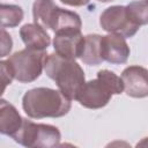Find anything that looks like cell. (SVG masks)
<instances>
[{
  "mask_svg": "<svg viewBox=\"0 0 148 148\" xmlns=\"http://www.w3.org/2000/svg\"><path fill=\"white\" fill-rule=\"evenodd\" d=\"M22 108L30 118H59L71 110V101L59 90L51 88H34L22 98Z\"/></svg>",
  "mask_w": 148,
  "mask_h": 148,
  "instance_id": "obj_1",
  "label": "cell"
},
{
  "mask_svg": "<svg viewBox=\"0 0 148 148\" xmlns=\"http://www.w3.org/2000/svg\"><path fill=\"white\" fill-rule=\"evenodd\" d=\"M43 68L45 74L57 83L59 91L69 101L75 99L79 89L84 83V72L76 61L51 53L45 56Z\"/></svg>",
  "mask_w": 148,
  "mask_h": 148,
  "instance_id": "obj_2",
  "label": "cell"
},
{
  "mask_svg": "<svg viewBox=\"0 0 148 148\" xmlns=\"http://www.w3.org/2000/svg\"><path fill=\"white\" fill-rule=\"evenodd\" d=\"M12 138L15 142L24 147L51 148L59 146L61 134L56 126L47 124H36L31 120L23 119L21 127Z\"/></svg>",
  "mask_w": 148,
  "mask_h": 148,
  "instance_id": "obj_3",
  "label": "cell"
},
{
  "mask_svg": "<svg viewBox=\"0 0 148 148\" xmlns=\"http://www.w3.org/2000/svg\"><path fill=\"white\" fill-rule=\"evenodd\" d=\"M44 51L24 49L15 52L8 58V62L13 69L14 79L22 83H29L38 79L43 71L45 58Z\"/></svg>",
  "mask_w": 148,
  "mask_h": 148,
  "instance_id": "obj_4",
  "label": "cell"
},
{
  "mask_svg": "<svg viewBox=\"0 0 148 148\" xmlns=\"http://www.w3.org/2000/svg\"><path fill=\"white\" fill-rule=\"evenodd\" d=\"M112 90L108 83L99 76L95 80L88 81L81 86L75 99L87 109L104 108L112 97Z\"/></svg>",
  "mask_w": 148,
  "mask_h": 148,
  "instance_id": "obj_5",
  "label": "cell"
},
{
  "mask_svg": "<svg viewBox=\"0 0 148 148\" xmlns=\"http://www.w3.org/2000/svg\"><path fill=\"white\" fill-rule=\"evenodd\" d=\"M99 24L105 31L118 34L123 37H133L140 29V27L130 20L124 6H111L106 8L99 16Z\"/></svg>",
  "mask_w": 148,
  "mask_h": 148,
  "instance_id": "obj_6",
  "label": "cell"
},
{
  "mask_svg": "<svg viewBox=\"0 0 148 148\" xmlns=\"http://www.w3.org/2000/svg\"><path fill=\"white\" fill-rule=\"evenodd\" d=\"M99 54L102 60L110 64H125L130 56V47L125 37L118 34H110L101 36Z\"/></svg>",
  "mask_w": 148,
  "mask_h": 148,
  "instance_id": "obj_7",
  "label": "cell"
},
{
  "mask_svg": "<svg viewBox=\"0 0 148 148\" xmlns=\"http://www.w3.org/2000/svg\"><path fill=\"white\" fill-rule=\"evenodd\" d=\"M148 72L141 66H128L121 73L124 90L127 96L133 98H143L148 95Z\"/></svg>",
  "mask_w": 148,
  "mask_h": 148,
  "instance_id": "obj_8",
  "label": "cell"
},
{
  "mask_svg": "<svg viewBox=\"0 0 148 148\" xmlns=\"http://www.w3.org/2000/svg\"><path fill=\"white\" fill-rule=\"evenodd\" d=\"M54 34L53 47L57 54L73 60L80 58L84 43V36L81 35V31H59Z\"/></svg>",
  "mask_w": 148,
  "mask_h": 148,
  "instance_id": "obj_9",
  "label": "cell"
},
{
  "mask_svg": "<svg viewBox=\"0 0 148 148\" xmlns=\"http://www.w3.org/2000/svg\"><path fill=\"white\" fill-rule=\"evenodd\" d=\"M20 36L28 49L44 51L51 44L46 30L37 23H27L20 29Z\"/></svg>",
  "mask_w": 148,
  "mask_h": 148,
  "instance_id": "obj_10",
  "label": "cell"
},
{
  "mask_svg": "<svg viewBox=\"0 0 148 148\" xmlns=\"http://www.w3.org/2000/svg\"><path fill=\"white\" fill-rule=\"evenodd\" d=\"M23 118L20 116L16 108L0 98V134L13 136L22 125Z\"/></svg>",
  "mask_w": 148,
  "mask_h": 148,
  "instance_id": "obj_11",
  "label": "cell"
},
{
  "mask_svg": "<svg viewBox=\"0 0 148 148\" xmlns=\"http://www.w3.org/2000/svg\"><path fill=\"white\" fill-rule=\"evenodd\" d=\"M58 6L53 0H35L32 5V16L35 23L43 28L51 29L53 17L56 15Z\"/></svg>",
  "mask_w": 148,
  "mask_h": 148,
  "instance_id": "obj_12",
  "label": "cell"
},
{
  "mask_svg": "<svg viewBox=\"0 0 148 148\" xmlns=\"http://www.w3.org/2000/svg\"><path fill=\"white\" fill-rule=\"evenodd\" d=\"M99 40L101 36L96 34L84 36L83 49L80 56L81 60L84 64L89 66H96L103 61L99 54Z\"/></svg>",
  "mask_w": 148,
  "mask_h": 148,
  "instance_id": "obj_13",
  "label": "cell"
},
{
  "mask_svg": "<svg viewBox=\"0 0 148 148\" xmlns=\"http://www.w3.org/2000/svg\"><path fill=\"white\" fill-rule=\"evenodd\" d=\"M23 20V10L16 5L0 3V28H15Z\"/></svg>",
  "mask_w": 148,
  "mask_h": 148,
  "instance_id": "obj_14",
  "label": "cell"
},
{
  "mask_svg": "<svg viewBox=\"0 0 148 148\" xmlns=\"http://www.w3.org/2000/svg\"><path fill=\"white\" fill-rule=\"evenodd\" d=\"M127 15L130 20L138 27L145 25L148 22V3L147 0H140V1H133L128 3L126 7Z\"/></svg>",
  "mask_w": 148,
  "mask_h": 148,
  "instance_id": "obj_15",
  "label": "cell"
},
{
  "mask_svg": "<svg viewBox=\"0 0 148 148\" xmlns=\"http://www.w3.org/2000/svg\"><path fill=\"white\" fill-rule=\"evenodd\" d=\"M97 76L102 77L108 83V86L111 88L113 95H119L123 92V90H124L123 81L116 73H113L109 69H101L97 72Z\"/></svg>",
  "mask_w": 148,
  "mask_h": 148,
  "instance_id": "obj_16",
  "label": "cell"
},
{
  "mask_svg": "<svg viewBox=\"0 0 148 148\" xmlns=\"http://www.w3.org/2000/svg\"><path fill=\"white\" fill-rule=\"evenodd\" d=\"M13 49L12 36L3 29H0V58H3L10 53Z\"/></svg>",
  "mask_w": 148,
  "mask_h": 148,
  "instance_id": "obj_17",
  "label": "cell"
},
{
  "mask_svg": "<svg viewBox=\"0 0 148 148\" xmlns=\"http://www.w3.org/2000/svg\"><path fill=\"white\" fill-rule=\"evenodd\" d=\"M62 3L67 5V6H72V7H80V6H84L87 5L90 0H60Z\"/></svg>",
  "mask_w": 148,
  "mask_h": 148,
  "instance_id": "obj_18",
  "label": "cell"
},
{
  "mask_svg": "<svg viewBox=\"0 0 148 148\" xmlns=\"http://www.w3.org/2000/svg\"><path fill=\"white\" fill-rule=\"evenodd\" d=\"M8 84H9V83L0 76V97H1V95L5 92V90H6V88H7V86H8Z\"/></svg>",
  "mask_w": 148,
  "mask_h": 148,
  "instance_id": "obj_19",
  "label": "cell"
},
{
  "mask_svg": "<svg viewBox=\"0 0 148 148\" xmlns=\"http://www.w3.org/2000/svg\"><path fill=\"white\" fill-rule=\"evenodd\" d=\"M101 2H110V1H113V0H98Z\"/></svg>",
  "mask_w": 148,
  "mask_h": 148,
  "instance_id": "obj_20",
  "label": "cell"
}]
</instances>
